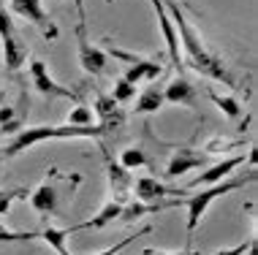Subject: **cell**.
I'll use <instances>...</instances> for the list:
<instances>
[{
	"label": "cell",
	"mask_w": 258,
	"mask_h": 255,
	"mask_svg": "<svg viewBox=\"0 0 258 255\" xmlns=\"http://www.w3.org/2000/svg\"><path fill=\"white\" fill-rule=\"evenodd\" d=\"M166 11H169L174 27H177V36H179V49L185 54V65H190L196 73L201 76L212 79V81H223L226 87H234L236 84V76L234 71L228 68V63L220 57V54H215L212 49L207 46V41L199 36V30L190 25V19L185 17V9L179 0H163Z\"/></svg>",
	"instance_id": "6da1fadb"
},
{
	"label": "cell",
	"mask_w": 258,
	"mask_h": 255,
	"mask_svg": "<svg viewBox=\"0 0 258 255\" xmlns=\"http://www.w3.org/2000/svg\"><path fill=\"white\" fill-rule=\"evenodd\" d=\"M79 185H82V174H62L60 168L52 166L46 171L44 182L36 190H30V206L44 220L66 215V209L71 206Z\"/></svg>",
	"instance_id": "7a4b0ae2"
},
{
	"label": "cell",
	"mask_w": 258,
	"mask_h": 255,
	"mask_svg": "<svg viewBox=\"0 0 258 255\" xmlns=\"http://www.w3.org/2000/svg\"><path fill=\"white\" fill-rule=\"evenodd\" d=\"M106 136L101 130V125H36V128H22L19 133H14V139L3 147V160L6 157H17L25 149L36 147L41 141H52V139H101Z\"/></svg>",
	"instance_id": "3957f363"
},
{
	"label": "cell",
	"mask_w": 258,
	"mask_h": 255,
	"mask_svg": "<svg viewBox=\"0 0 258 255\" xmlns=\"http://www.w3.org/2000/svg\"><path fill=\"white\" fill-rule=\"evenodd\" d=\"M255 182V168H250L245 177H228V179H223V182H215V185H207V188H201L199 193H193V196H187V198H177V206L179 204H185V209H187V236H193V231L199 228V223L204 220L207 215V209L212 206L218 198L223 196H228V193H234V190H239V188H245V185H253Z\"/></svg>",
	"instance_id": "277c9868"
},
{
	"label": "cell",
	"mask_w": 258,
	"mask_h": 255,
	"mask_svg": "<svg viewBox=\"0 0 258 255\" xmlns=\"http://www.w3.org/2000/svg\"><path fill=\"white\" fill-rule=\"evenodd\" d=\"M0 44H3V63H6V71H19L25 63H27V49L22 33L17 30V25H14L11 14L0 6Z\"/></svg>",
	"instance_id": "5b68a950"
},
{
	"label": "cell",
	"mask_w": 258,
	"mask_h": 255,
	"mask_svg": "<svg viewBox=\"0 0 258 255\" xmlns=\"http://www.w3.org/2000/svg\"><path fill=\"white\" fill-rule=\"evenodd\" d=\"M76 54H79V65L87 73L101 76L106 71V52L87 38V22H76Z\"/></svg>",
	"instance_id": "8992f818"
},
{
	"label": "cell",
	"mask_w": 258,
	"mask_h": 255,
	"mask_svg": "<svg viewBox=\"0 0 258 255\" xmlns=\"http://www.w3.org/2000/svg\"><path fill=\"white\" fill-rule=\"evenodd\" d=\"M209 160H212V155L204 152V149H193V147H177L169 157V163H166V179H177L182 174H190V171L196 168H207Z\"/></svg>",
	"instance_id": "52a82bcc"
},
{
	"label": "cell",
	"mask_w": 258,
	"mask_h": 255,
	"mask_svg": "<svg viewBox=\"0 0 258 255\" xmlns=\"http://www.w3.org/2000/svg\"><path fill=\"white\" fill-rule=\"evenodd\" d=\"M9 3H11V11L19 14L22 19H27L30 25H36L38 30L44 33L46 41H54L60 36L57 25H54L52 17L44 11V3H41V0H9Z\"/></svg>",
	"instance_id": "ba28073f"
},
{
	"label": "cell",
	"mask_w": 258,
	"mask_h": 255,
	"mask_svg": "<svg viewBox=\"0 0 258 255\" xmlns=\"http://www.w3.org/2000/svg\"><path fill=\"white\" fill-rule=\"evenodd\" d=\"M30 79H33V87H36L44 98H74V101L82 98L79 90L62 87L49 76V68H46L44 60H30Z\"/></svg>",
	"instance_id": "9c48e42d"
},
{
	"label": "cell",
	"mask_w": 258,
	"mask_h": 255,
	"mask_svg": "<svg viewBox=\"0 0 258 255\" xmlns=\"http://www.w3.org/2000/svg\"><path fill=\"white\" fill-rule=\"evenodd\" d=\"M103 152V160H106V177H109V196L114 201H128L134 196V174H131L125 166H120V160H114L106 149Z\"/></svg>",
	"instance_id": "30bf717a"
},
{
	"label": "cell",
	"mask_w": 258,
	"mask_h": 255,
	"mask_svg": "<svg viewBox=\"0 0 258 255\" xmlns=\"http://www.w3.org/2000/svg\"><path fill=\"white\" fill-rule=\"evenodd\" d=\"M93 112H95V117H98V125H101L103 133H117V130H122L125 112L120 109V103L111 98V95H103V93L95 95Z\"/></svg>",
	"instance_id": "8fae6325"
},
{
	"label": "cell",
	"mask_w": 258,
	"mask_h": 255,
	"mask_svg": "<svg viewBox=\"0 0 258 255\" xmlns=\"http://www.w3.org/2000/svg\"><path fill=\"white\" fill-rule=\"evenodd\" d=\"M152 3V11H155L158 17V25H160V33H163V41H166V52H169V60L174 68L182 65V60H179V36H177V27H174L169 11H166L163 0H150Z\"/></svg>",
	"instance_id": "7c38bea8"
},
{
	"label": "cell",
	"mask_w": 258,
	"mask_h": 255,
	"mask_svg": "<svg viewBox=\"0 0 258 255\" xmlns=\"http://www.w3.org/2000/svg\"><path fill=\"white\" fill-rule=\"evenodd\" d=\"M245 163V152L242 155H234V157H223L220 163H215V166H207L204 174L193 177L190 182H187V188H207V185H215V182H223V179H228L234 174L236 168Z\"/></svg>",
	"instance_id": "4fadbf2b"
},
{
	"label": "cell",
	"mask_w": 258,
	"mask_h": 255,
	"mask_svg": "<svg viewBox=\"0 0 258 255\" xmlns=\"http://www.w3.org/2000/svg\"><path fill=\"white\" fill-rule=\"evenodd\" d=\"M169 206H177V198H166V201H155V204H147V201H139V198H128L122 204V212H120V223H136V220L147 217V215H158L160 209H169Z\"/></svg>",
	"instance_id": "5bb4252c"
},
{
	"label": "cell",
	"mask_w": 258,
	"mask_h": 255,
	"mask_svg": "<svg viewBox=\"0 0 258 255\" xmlns=\"http://www.w3.org/2000/svg\"><path fill=\"white\" fill-rule=\"evenodd\" d=\"M166 196H179V190L166 188L158 177H139V179H134V198H139V201L155 204V201H166Z\"/></svg>",
	"instance_id": "9a60e30c"
},
{
	"label": "cell",
	"mask_w": 258,
	"mask_h": 255,
	"mask_svg": "<svg viewBox=\"0 0 258 255\" xmlns=\"http://www.w3.org/2000/svg\"><path fill=\"white\" fill-rule=\"evenodd\" d=\"M196 87L187 81L182 73L179 76H174L169 81V87H163V98L166 103H177V106H196Z\"/></svg>",
	"instance_id": "2e32d148"
},
{
	"label": "cell",
	"mask_w": 258,
	"mask_h": 255,
	"mask_svg": "<svg viewBox=\"0 0 258 255\" xmlns=\"http://www.w3.org/2000/svg\"><path fill=\"white\" fill-rule=\"evenodd\" d=\"M160 73H163V65L155 63V60H144V57H136L134 54V60L128 63V71H125V76L122 79H128L131 84H136V81H144V79H158Z\"/></svg>",
	"instance_id": "e0dca14e"
},
{
	"label": "cell",
	"mask_w": 258,
	"mask_h": 255,
	"mask_svg": "<svg viewBox=\"0 0 258 255\" xmlns=\"http://www.w3.org/2000/svg\"><path fill=\"white\" fill-rule=\"evenodd\" d=\"M79 231H82L79 223H76V225H68V228H52V225H44V228L38 231V239H44V242L49 244L57 255H71V252H68L66 239L71 236V233H79Z\"/></svg>",
	"instance_id": "ac0fdd59"
},
{
	"label": "cell",
	"mask_w": 258,
	"mask_h": 255,
	"mask_svg": "<svg viewBox=\"0 0 258 255\" xmlns=\"http://www.w3.org/2000/svg\"><path fill=\"white\" fill-rule=\"evenodd\" d=\"M166 106V98H163V90L158 84H150L142 90V95L136 98V114H155Z\"/></svg>",
	"instance_id": "d6986e66"
},
{
	"label": "cell",
	"mask_w": 258,
	"mask_h": 255,
	"mask_svg": "<svg viewBox=\"0 0 258 255\" xmlns=\"http://www.w3.org/2000/svg\"><path fill=\"white\" fill-rule=\"evenodd\" d=\"M122 204H125V201H114V198H109V204L103 206V209H101L93 220H85V223H79L82 231H87V228H103V225L114 223V220L120 217V212H122Z\"/></svg>",
	"instance_id": "ffe728a7"
},
{
	"label": "cell",
	"mask_w": 258,
	"mask_h": 255,
	"mask_svg": "<svg viewBox=\"0 0 258 255\" xmlns=\"http://www.w3.org/2000/svg\"><path fill=\"white\" fill-rule=\"evenodd\" d=\"M207 95H209V101L215 103V106L220 109L226 117H231V120H236V117L242 114V106H239V101L231 98V95H220V93H215V90H207Z\"/></svg>",
	"instance_id": "44dd1931"
},
{
	"label": "cell",
	"mask_w": 258,
	"mask_h": 255,
	"mask_svg": "<svg viewBox=\"0 0 258 255\" xmlns=\"http://www.w3.org/2000/svg\"><path fill=\"white\" fill-rule=\"evenodd\" d=\"M120 166H125L128 171L134 168H142V166H150V157L142 147H125L120 152Z\"/></svg>",
	"instance_id": "7402d4cb"
},
{
	"label": "cell",
	"mask_w": 258,
	"mask_h": 255,
	"mask_svg": "<svg viewBox=\"0 0 258 255\" xmlns=\"http://www.w3.org/2000/svg\"><path fill=\"white\" fill-rule=\"evenodd\" d=\"M25 128V120L17 114V109L0 106V133H19Z\"/></svg>",
	"instance_id": "603a6c76"
},
{
	"label": "cell",
	"mask_w": 258,
	"mask_h": 255,
	"mask_svg": "<svg viewBox=\"0 0 258 255\" xmlns=\"http://www.w3.org/2000/svg\"><path fill=\"white\" fill-rule=\"evenodd\" d=\"M236 147H245V139H223V136H215L204 144V152H228V149H236Z\"/></svg>",
	"instance_id": "cb8c5ba5"
},
{
	"label": "cell",
	"mask_w": 258,
	"mask_h": 255,
	"mask_svg": "<svg viewBox=\"0 0 258 255\" xmlns=\"http://www.w3.org/2000/svg\"><path fill=\"white\" fill-rule=\"evenodd\" d=\"M27 196H30V190H27V188H11V190L0 188V215H6V212L11 209L14 201H19V198H27Z\"/></svg>",
	"instance_id": "d4e9b609"
},
{
	"label": "cell",
	"mask_w": 258,
	"mask_h": 255,
	"mask_svg": "<svg viewBox=\"0 0 258 255\" xmlns=\"http://www.w3.org/2000/svg\"><path fill=\"white\" fill-rule=\"evenodd\" d=\"M38 239V231H11L6 225H0V244H14V242H30Z\"/></svg>",
	"instance_id": "484cf974"
},
{
	"label": "cell",
	"mask_w": 258,
	"mask_h": 255,
	"mask_svg": "<svg viewBox=\"0 0 258 255\" xmlns=\"http://www.w3.org/2000/svg\"><path fill=\"white\" fill-rule=\"evenodd\" d=\"M136 95V84H131L128 79L117 76L114 79V90H111V98H114L117 103H128L131 98Z\"/></svg>",
	"instance_id": "4316f807"
},
{
	"label": "cell",
	"mask_w": 258,
	"mask_h": 255,
	"mask_svg": "<svg viewBox=\"0 0 258 255\" xmlns=\"http://www.w3.org/2000/svg\"><path fill=\"white\" fill-rule=\"evenodd\" d=\"M68 125H93V109H87L85 103L74 106L68 114Z\"/></svg>",
	"instance_id": "83f0119b"
},
{
	"label": "cell",
	"mask_w": 258,
	"mask_h": 255,
	"mask_svg": "<svg viewBox=\"0 0 258 255\" xmlns=\"http://www.w3.org/2000/svg\"><path fill=\"white\" fill-rule=\"evenodd\" d=\"M152 228H150V225H144V228H139L136 233H131V236H125V239H120V242H117L114 247H106V250H103V252H95V255H120L122 250H125V247H128L131 242H134V239H139V236H144V233H150Z\"/></svg>",
	"instance_id": "f1b7e54d"
},
{
	"label": "cell",
	"mask_w": 258,
	"mask_h": 255,
	"mask_svg": "<svg viewBox=\"0 0 258 255\" xmlns=\"http://www.w3.org/2000/svg\"><path fill=\"white\" fill-rule=\"evenodd\" d=\"M253 244H255L253 239H245V242H239V244H234V247H226V250H218L215 255H245V252H247Z\"/></svg>",
	"instance_id": "f546056e"
},
{
	"label": "cell",
	"mask_w": 258,
	"mask_h": 255,
	"mask_svg": "<svg viewBox=\"0 0 258 255\" xmlns=\"http://www.w3.org/2000/svg\"><path fill=\"white\" fill-rule=\"evenodd\" d=\"M142 255H201L199 250H182V252H155V250H144Z\"/></svg>",
	"instance_id": "4dcf8cb0"
},
{
	"label": "cell",
	"mask_w": 258,
	"mask_h": 255,
	"mask_svg": "<svg viewBox=\"0 0 258 255\" xmlns=\"http://www.w3.org/2000/svg\"><path fill=\"white\" fill-rule=\"evenodd\" d=\"M76 3V17H79V22H87V17H85V0H74Z\"/></svg>",
	"instance_id": "1f68e13d"
},
{
	"label": "cell",
	"mask_w": 258,
	"mask_h": 255,
	"mask_svg": "<svg viewBox=\"0 0 258 255\" xmlns=\"http://www.w3.org/2000/svg\"><path fill=\"white\" fill-rule=\"evenodd\" d=\"M247 255H255V244H253V247H250V250H247Z\"/></svg>",
	"instance_id": "d6a6232c"
},
{
	"label": "cell",
	"mask_w": 258,
	"mask_h": 255,
	"mask_svg": "<svg viewBox=\"0 0 258 255\" xmlns=\"http://www.w3.org/2000/svg\"><path fill=\"white\" fill-rule=\"evenodd\" d=\"M0 160H3V149H0Z\"/></svg>",
	"instance_id": "836d02e7"
},
{
	"label": "cell",
	"mask_w": 258,
	"mask_h": 255,
	"mask_svg": "<svg viewBox=\"0 0 258 255\" xmlns=\"http://www.w3.org/2000/svg\"><path fill=\"white\" fill-rule=\"evenodd\" d=\"M0 95H3V84H0Z\"/></svg>",
	"instance_id": "e575fe53"
},
{
	"label": "cell",
	"mask_w": 258,
	"mask_h": 255,
	"mask_svg": "<svg viewBox=\"0 0 258 255\" xmlns=\"http://www.w3.org/2000/svg\"><path fill=\"white\" fill-rule=\"evenodd\" d=\"M106 3H114V0H106Z\"/></svg>",
	"instance_id": "d590c367"
}]
</instances>
